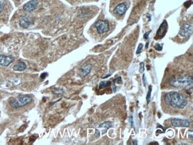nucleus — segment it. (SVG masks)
I'll use <instances>...</instances> for the list:
<instances>
[{
  "mask_svg": "<svg viewBox=\"0 0 193 145\" xmlns=\"http://www.w3.org/2000/svg\"><path fill=\"white\" fill-rule=\"evenodd\" d=\"M128 10V5L126 3H122L119 4L115 7L114 10V14L118 15V16H122L125 14Z\"/></svg>",
  "mask_w": 193,
  "mask_h": 145,
  "instance_id": "nucleus-7",
  "label": "nucleus"
},
{
  "mask_svg": "<svg viewBox=\"0 0 193 145\" xmlns=\"http://www.w3.org/2000/svg\"><path fill=\"white\" fill-rule=\"evenodd\" d=\"M154 48H155L157 51H161L162 49V46H161L159 43H157L154 46Z\"/></svg>",
  "mask_w": 193,
  "mask_h": 145,
  "instance_id": "nucleus-19",
  "label": "nucleus"
},
{
  "mask_svg": "<svg viewBox=\"0 0 193 145\" xmlns=\"http://www.w3.org/2000/svg\"><path fill=\"white\" fill-rule=\"evenodd\" d=\"M5 5V1H3V0H0V13L3 11Z\"/></svg>",
  "mask_w": 193,
  "mask_h": 145,
  "instance_id": "nucleus-17",
  "label": "nucleus"
},
{
  "mask_svg": "<svg viewBox=\"0 0 193 145\" xmlns=\"http://www.w3.org/2000/svg\"><path fill=\"white\" fill-rule=\"evenodd\" d=\"M95 26L99 34H104L109 32L110 29L109 23L105 20H99L96 21Z\"/></svg>",
  "mask_w": 193,
  "mask_h": 145,
  "instance_id": "nucleus-4",
  "label": "nucleus"
},
{
  "mask_svg": "<svg viewBox=\"0 0 193 145\" xmlns=\"http://www.w3.org/2000/svg\"><path fill=\"white\" fill-rule=\"evenodd\" d=\"M129 121L130 122V123H131V126L132 128H133L134 127V122H133V116L130 115V117H129Z\"/></svg>",
  "mask_w": 193,
  "mask_h": 145,
  "instance_id": "nucleus-20",
  "label": "nucleus"
},
{
  "mask_svg": "<svg viewBox=\"0 0 193 145\" xmlns=\"http://www.w3.org/2000/svg\"><path fill=\"white\" fill-rule=\"evenodd\" d=\"M113 89H114V92L115 93L116 92H117V88H116V86H115V83L114 82V84H113Z\"/></svg>",
  "mask_w": 193,
  "mask_h": 145,
  "instance_id": "nucleus-26",
  "label": "nucleus"
},
{
  "mask_svg": "<svg viewBox=\"0 0 193 145\" xmlns=\"http://www.w3.org/2000/svg\"><path fill=\"white\" fill-rule=\"evenodd\" d=\"M92 69V65L90 64H86L83 65L80 68V76L81 78L86 77L87 75H88Z\"/></svg>",
  "mask_w": 193,
  "mask_h": 145,
  "instance_id": "nucleus-12",
  "label": "nucleus"
},
{
  "mask_svg": "<svg viewBox=\"0 0 193 145\" xmlns=\"http://www.w3.org/2000/svg\"><path fill=\"white\" fill-rule=\"evenodd\" d=\"M169 83L173 87L188 90L192 88L193 79L192 76L189 75L177 76L170 79Z\"/></svg>",
  "mask_w": 193,
  "mask_h": 145,
  "instance_id": "nucleus-2",
  "label": "nucleus"
},
{
  "mask_svg": "<svg viewBox=\"0 0 193 145\" xmlns=\"http://www.w3.org/2000/svg\"><path fill=\"white\" fill-rule=\"evenodd\" d=\"M167 30H168V23L166 20H165L163 22H162V23L160 25L158 30L155 39H158L163 38L165 36L167 32Z\"/></svg>",
  "mask_w": 193,
  "mask_h": 145,
  "instance_id": "nucleus-6",
  "label": "nucleus"
},
{
  "mask_svg": "<svg viewBox=\"0 0 193 145\" xmlns=\"http://www.w3.org/2000/svg\"><path fill=\"white\" fill-rule=\"evenodd\" d=\"M152 87L151 85L149 86V91L148 92V94H147L146 96V100H147V103L149 104L151 100V93H152Z\"/></svg>",
  "mask_w": 193,
  "mask_h": 145,
  "instance_id": "nucleus-16",
  "label": "nucleus"
},
{
  "mask_svg": "<svg viewBox=\"0 0 193 145\" xmlns=\"http://www.w3.org/2000/svg\"><path fill=\"white\" fill-rule=\"evenodd\" d=\"M14 60V58L11 56H5L4 55H0V65L4 67L9 66Z\"/></svg>",
  "mask_w": 193,
  "mask_h": 145,
  "instance_id": "nucleus-11",
  "label": "nucleus"
},
{
  "mask_svg": "<svg viewBox=\"0 0 193 145\" xmlns=\"http://www.w3.org/2000/svg\"><path fill=\"white\" fill-rule=\"evenodd\" d=\"M143 45L142 43L139 44L138 48H137V50L136 51V54H140V53H141L143 49Z\"/></svg>",
  "mask_w": 193,
  "mask_h": 145,
  "instance_id": "nucleus-18",
  "label": "nucleus"
},
{
  "mask_svg": "<svg viewBox=\"0 0 193 145\" xmlns=\"http://www.w3.org/2000/svg\"><path fill=\"white\" fill-rule=\"evenodd\" d=\"M48 75L47 73H42L41 75V78L42 79H45L46 77V76Z\"/></svg>",
  "mask_w": 193,
  "mask_h": 145,
  "instance_id": "nucleus-24",
  "label": "nucleus"
},
{
  "mask_svg": "<svg viewBox=\"0 0 193 145\" xmlns=\"http://www.w3.org/2000/svg\"><path fill=\"white\" fill-rule=\"evenodd\" d=\"M148 46H149V42H147L146 45V48H148Z\"/></svg>",
  "mask_w": 193,
  "mask_h": 145,
  "instance_id": "nucleus-29",
  "label": "nucleus"
},
{
  "mask_svg": "<svg viewBox=\"0 0 193 145\" xmlns=\"http://www.w3.org/2000/svg\"><path fill=\"white\" fill-rule=\"evenodd\" d=\"M137 140H133V143H134V144H135V145H137Z\"/></svg>",
  "mask_w": 193,
  "mask_h": 145,
  "instance_id": "nucleus-28",
  "label": "nucleus"
},
{
  "mask_svg": "<svg viewBox=\"0 0 193 145\" xmlns=\"http://www.w3.org/2000/svg\"><path fill=\"white\" fill-rule=\"evenodd\" d=\"M192 25L190 23H187L184 24L181 28L180 35L182 37H188L192 35Z\"/></svg>",
  "mask_w": 193,
  "mask_h": 145,
  "instance_id": "nucleus-5",
  "label": "nucleus"
},
{
  "mask_svg": "<svg viewBox=\"0 0 193 145\" xmlns=\"http://www.w3.org/2000/svg\"><path fill=\"white\" fill-rule=\"evenodd\" d=\"M38 5V2L37 0H30V1L27 3L24 6H23V9L25 11L30 13L33 11L36 8Z\"/></svg>",
  "mask_w": 193,
  "mask_h": 145,
  "instance_id": "nucleus-10",
  "label": "nucleus"
},
{
  "mask_svg": "<svg viewBox=\"0 0 193 145\" xmlns=\"http://www.w3.org/2000/svg\"><path fill=\"white\" fill-rule=\"evenodd\" d=\"M26 68V65L24 62H18L13 67V70L14 71H24Z\"/></svg>",
  "mask_w": 193,
  "mask_h": 145,
  "instance_id": "nucleus-13",
  "label": "nucleus"
},
{
  "mask_svg": "<svg viewBox=\"0 0 193 145\" xmlns=\"http://www.w3.org/2000/svg\"><path fill=\"white\" fill-rule=\"evenodd\" d=\"M144 63H141L140 64V72L141 73H143V72H144Z\"/></svg>",
  "mask_w": 193,
  "mask_h": 145,
  "instance_id": "nucleus-21",
  "label": "nucleus"
},
{
  "mask_svg": "<svg viewBox=\"0 0 193 145\" xmlns=\"http://www.w3.org/2000/svg\"><path fill=\"white\" fill-rule=\"evenodd\" d=\"M96 136H99V131L98 130H96Z\"/></svg>",
  "mask_w": 193,
  "mask_h": 145,
  "instance_id": "nucleus-27",
  "label": "nucleus"
},
{
  "mask_svg": "<svg viewBox=\"0 0 193 145\" xmlns=\"http://www.w3.org/2000/svg\"><path fill=\"white\" fill-rule=\"evenodd\" d=\"M191 4H192V1H188L187 3H185V6L187 8H188V7H189L191 5Z\"/></svg>",
  "mask_w": 193,
  "mask_h": 145,
  "instance_id": "nucleus-22",
  "label": "nucleus"
},
{
  "mask_svg": "<svg viewBox=\"0 0 193 145\" xmlns=\"http://www.w3.org/2000/svg\"><path fill=\"white\" fill-rule=\"evenodd\" d=\"M112 127V124L111 123V122H109V121H106L105 122V123H102L101 124H100L99 126V128H105V130H102V134H105L108 130Z\"/></svg>",
  "mask_w": 193,
  "mask_h": 145,
  "instance_id": "nucleus-14",
  "label": "nucleus"
},
{
  "mask_svg": "<svg viewBox=\"0 0 193 145\" xmlns=\"http://www.w3.org/2000/svg\"><path fill=\"white\" fill-rule=\"evenodd\" d=\"M143 82L144 86H145L146 85V76H145L144 74H143Z\"/></svg>",
  "mask_w": 193,
  "mask_h": 145,
  "instance_id": "nucleus-23",
  "label": "nucleus"
},
{
  "mask_svg": "<svg viewBox=\"0 0 193 145\" xmlns=\"http://www.w3.org/2000/svg\"><path fill=\"white\" fill-rule=\"evenodd\" d=\"M164 101L166 105L179 109H184L187 104V100L185 96L175 91L167 93L165 95Z\"/></svg>",
  "mask_w": 193,
  "mask_h": 145,
  "instance_id": "nucleus-1",
  "label": "nucleus"
},
{
  "mask_svg": "<svg viewBox=\"0 0 193 145\" xmlns=\"http://www.w3.org/2000/svg\"><path fill=\"white\" fill-rule=\"evenodd\" d=\"M171 124L174 127H188L190 126V123L188 120H183L179 118H173L171 120Z\"/></svg>",
  "mask_w": 193,
  "mask_h": 145,
  "instance_id": "nucleus-8",
  "label": "nucleus"
},
{
  "mask_svg": "<svg viewBox=\"0 0 193 145\" xmlns=\"http://www.w3.org/2000/svg\"><path fill=\"white\" fill-rule=\"evenodd\" d=\"M32 101V99L29 95H21L18 98H14L9 101V105L13 108H19L23 107Z\"/></svg>",
  "mask_w": 193,
  "mask_h": 145,
  "instance_id": "nucleus-3",
  "label": "nucleus"
},
{
  "mask_svg": "<svg viewBox=\"0 0 193 145\" xmlns=\"http://www.w3.org/2000/svg\"><path fill=\"white\" fill-rule=\"evenodd\" d=\"M150 31L148 33H146L144 35V38L145 39H148V36H149V33H150Z\"/></svg>",
  "mask_w": 193,
  "mask_h": 145,
  "instance_id": "nucleus-25",
  "label": "nucleus"
},
{
  "mask_svg": "<svg viewBox=\"0 0 193 145\" xmlns=\"http://www.w3.org/2000/svg\"><path fill=\"white\" fill-rule=\"evenodd\" d=\"M20 25L24 29L29 27L31 25L34 23L33 20L29 16H23L20 19Z\"/></svg>",
  "mask_w": 193,
  "mask_h": 145,
  "instance_id": "nucleus-9",
  "label": "nucleus"
},
{
  "mask_svg": "<svg viewBox=\"0 0 193 145\" xmlns=\"http://www.w3.org/2000/svg\"><path fill=\"white\" fill-rule=\"evenodd\" d=\"M111 85V82L110 81L107 82H101L99 84V89H104L107 86Z\"/></svg>",
  "mask_w": 193,
  "mask_h": 145,
  "instance_id": "nucleus-15",
  "label": "nucleus"
}]
</instances>
